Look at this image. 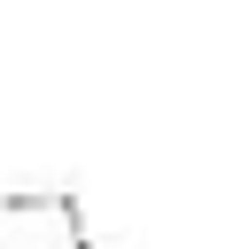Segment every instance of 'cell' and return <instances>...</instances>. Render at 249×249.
Segmentation results:
<instances>
[{"mask_svg":"<svg viewBox=\"0 0 249 249\" xmlns=\"http://www.w3.org/2000/svg\"><path fill=\"white\" fill-rule=\"evenodd\" d=\"M0 249H93L70 187H0Z\"/></svg>","mask_w":249,"mask_h":249,"instance_id":"1","label":"cell"}]
</instances>
